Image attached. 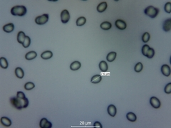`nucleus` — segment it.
Segmentation results:
<instances>
[{"mask_svg": "<svg viewBox=\"0 0 171 128\" xmlns=\"http://www.w3.org/2000/svg\"><path fill=\"white\" fill-rule=\"evenodd\" d=\"M10 102L12 105L17 110H21L23 108H26L29 105V100L26 97L24 98H12L10 99Z\"/></svg>", "mask_w": 171, "mask_h": 128, "instance_id": "f257e3e1", "label": "nucleus"}, {"mask_svg": "<svg viewBox=\"0 0 171 128\" xmlns=\"http://www.w3.org/2000/svg\"><path fill=\"white\" fill-rule=\"evenodd\" d=\"M26 8L24 6H15L11 9V13L14 16L23 17L26 14Z\"/></svg>", "mask_w": 171, "mask_h": 128, "instance_id": "f03ea898", "label": "nucleus"}, {"mask_svg": "<svg viewBox=\"0 0 171 128\" xmlns=\"http://www.w3.org/2000/svg\"><path fill=\"white\" fill-rule=\"evenodd\" d=\"M160 10L157 7H154L153 6H149L148 7H146L144 10V13L145 14L148 16L149 17L154 19L157 17V15L158 14Z\"/></svg>", "mask_w": 171, "mask_h": 128, "instance_id": "7ed1b4c3", "label": "nucleus"}, {"mask_svg": "<svg viewBox=\"0 0 171 128\" xmlns=\"http://www.w3.org/2000/svg\"><path fill=\"white\" fill-rule=\"evenodd\" d=\"M49 20V14H44L41 16L37 17L35 19V22L39 24V25H43L47 23Z\"/></svg>", "mask_w": 171, "mask_h": 128, "instance_id": "20e7f679", "label": "nucleus"}, {"mask_svg": "<svg viewBox=\"0 0 171 128\" xmlns=\"http://www.w3.org/2000/svg\"><path fill=\"white\" fill-rule=\"evenodd\" d=\"M70 19L69 12L66 9L63 10L61 13V20L63 23H66L69 22Z\"/></svg>", "mask_w": 171, "mask_h": 128, "instance_id": "39448f33", "label": "nucleus"}, {"mask_svg": "<svg viewBox=\"0 0 171 128\" xmlns=\"http://www.w3.org/2000/svg\"><path fill=\"white\" fill-rule=\"evenodd\" d=\"M150 103H151V106L155 109H158L161 105L160 101L158 100V98H157L156 97H151V99H150Z\"/></svg>", "mask_w": 171, "mask_h": 128, "instance_id": "423d86ee", "label": "nucleus"}, {"mask_svg": "<svg viewBox=\"0 0 171 128\" xmlns=\"http://www.w3.org/2000/svg\"><path fill=\"white\" fill-rule=\"evenodd\" d=\"M40 127L41 128H51L52 127V124L51 122H50L49 120L46 118H42L41 119L40 123Z\"/></svg>", "mask_w": 171, "mask_h": 128, "instance_id": "0eeeda50", "label": "nucleus"}, {"mask_svg": "<svg viewBox=\"0 0 171 128\" xmlns=\"http://www.w3.org/2000/svg\"><path fill=\"white\" fill-rule=\"evenodd\" d=\"M115 24H116V26L120 30H124L126 28L127 26V24L123 20H120V19H118V20L116 21L115 22Z\"/></svg>", "mask_w": 171, "mask_h": 128, "instance_id": "6e6552de", "label": "nucleus"}, {"mask_svg": "<svg viewBox=\"0 0 171 128\" xmlns=\"http://www.w3.org/2000/svg\"><path fill=\"white\" fill-rule=\"evenodd\" d=\"M161 72L164 76H169L170 75V68L167 64H164L161 67Z\"/></svg>", "mask_w": 171, "mask_h": 128, "instance_id": "1a4fd4ad", "label": "nucleus"}, {"mask_svg": "<svg viewBox=\"0 0 171 128\" xmlns=\"http://www.w3.org/2000/svg\"><path fill=\"white\" fill-rule=\"evenodd\" d=\"M162 27H163V30L166 32L169 31L170 30V29H171V19H166V20L163 22Z\"/></svg>", "mask_w": 171, "mask_h": 128, "instance_id": "9d476101", "label": "nucleus"}, {"mask_svg": "<svg viewBox=\"0 0 171 128\" xmlns=\"http://www.w3.org/2000/svg\"><path fill=\"white\" fill-rule=\"evenodd\" d=\"M108 113L109 114V115L111 117H115L117 113V110H116V106L114 105H110L108 107Z\"/></svg>", "mask_w": 171, "mask_h": 128, "instance_id": "9b49d317", "label": "nucleus"}, {"mask_svg": "<svg viewBox=\"0 0 171 128\" xmlns=\"http://www.w3.org/2000/svg\"><path fill=\"white\" fill-rule=\"evenodd\" d=\"M107 2H101V3H100L97 6V11L99 12V13H103V12H105L106 9H107Z\"/></svg>", "mask_w": 171, "mask_h": 128, "instance_id": "f8f14e48", "label": "nucleus"}, {"mask_svg": "<svg viewBox=\"0 0 171 128\" xmlns=\"http://www.w3.org/2000/svg\"><path fill=\"white\" fill-rule=\"evenodd\" d=\"M1 123L5 126V127H10L12 125V121L11 119L8 118V117H2L1 118Z\"/></svg>", "mask_w": 171, "mask_h": 128, "instance_id": "ddd939ff", "label": "nucleus"}, {"mask_svg": "<svg viewBox=\"0 0 171 128\" xmlns=\"http://www.w3.org/2000/svg\"><path fill=\"white\" fill-rule=\"evenodd\" d=\"M26 37V36L25 35V34L23 31H19L17 34V41L19 44H23Z\"/></svg>", "mask_w": 171, "mask_h": 128, "instance_id": "4468645a", "label": "nucleus"}, {"mask_svg": "<svg viewBox=\"0 0 171 128\" xmlns=\"http://www.w3.org/2000/svg\"><path fill=\"white\" fill-rule=\"evenodd\" d=\"M81 63L79 61H74L70 65V68H71V70H77L81 68Z\"/></svg>", "mask_w": 171, "mask_h": 128, "instance_id": "2eb2a0df", "label": "nucleus"}, {"mask_svg": "<svg viewBox=\"0 0 171 128\" xmlns=\"http://www.w3.org/2000/svg\"><path fill=\"white\" fill-rule=\"evenodd\" d=\"M53 56V53L50 51H44L41 54V58H43L44 60H47V59H49L51 58Z\"/></svg>", "mask_w": 171, "mask_h": 128, "instance_id": "dca6fc26", "label": "nucleus"}, {"mask_svg": "<svg viewBox=\"0 0 171 128\" xmlns=\"http://www.w3.org/2000/svg\"><path fill=\"white\" fill-rule=\"evenodd\" d=\"M15 75L16 76L19 78H23L24 76V73L23 69L21 68L18 67L15 69Z\"/></svg>", "mask_w": 171, "mask_h": 128, "instance_id": "f3484780", "label": "nucleus"}, {"mask_svg": "<svg viewBox=\"0 0 171 128\" xmlns=\"http://www.w3.org/2000/svg\"><path fill=\"white\" fill-rule=\"evenodd\" d=\"M36 56H37L36 52H35V51H29L25 55V58H26V60L30 61V60H33L35 58H36Z\"/></svg>", "mask_w": 171, "mask_h": 128, "instance_id": "a211bd4d", "label": "nucleus"}, {"mask_svg": "<svg viewBox=\"0 0 171 128\" xmlns=\"http://www.w3.org/2000/svg\"><path fill=\"white\" fill-rule=\"evenodd\" d=\"M14 29V26L12 23H8V24H6L5 26H4L3 27V30L6 33H10V32H12Z\"/></svg>", "mask_w": 171, "mask_h": 128, "instance_id": "6ab92c4d", "label": "nucleus"}, {"mask_svg": "<svg viewBox=\"0 0 171 128\" xmlns=\"http://www.w3.org/2000/svg\"><path fill=\"white\" fill-rule=\"evenodd\" d=\"M99 68L102 72H106L108 69V66L107 63L104 61H102L100 62L99 63Z\"/></svg>", "mask_w": 171, "mask_h": 128, "instance_id": "aec40b11", "label": "nucleus"}, {"mask_svg": "<svg viewBox=\"0 0 171 128\" xmlns=\"http://www.w3.org/2000/svg\"><path fill=\"white\" fill-rule=\"evenodd\" d=\"M102 80V76H100V75H95V76H93L91 79V82L92 83H95V84H97V83H99Z\"/></svg>", "mask_w": 171, "mask_h": 128, "instance_id": "412c9836", "label": "nucleus"}, {"mask_svg": "<svg viewBox=\"0 0 171 128\" xmlns=\"http://www.w3.org/2000/svg\"><path fill=\"white\" fill-rule=\"evenodd\" d=\"M0 66L4 69H6V68H8L9 64H8V62L6 61V58H4V57H2V58H0Z\"/></svg>", "mask_w": 171, "mask_h": 128, "instance_id": "4be33fe9", "label": "nucleus"}, {"mask_svg": "<svg viewBox=\"0 0 171 128\" xmlns=\"http://www.w3.org/2000/svg\"><path fill=\"white\" fill-rule=\"evenodd\" d=\"M126 118L131 122H135V121H136L137 117L133 113H128L126 115Z\"/></svg>", "mask_w": 171, "mask_h": 128, "instance_id": "5701e85b", "label": "nucleus"}, {"mask_svg": "<svg viewBox=\"0 0 171 128\" xmlns=\"http://www.w3.org/2000/svg\"><path fill=\"white\" fill-rule=\"evenodd\" d=\"M111 26H112L111 23L108 21H104L101 24V28L103 30H109L111 29Z\"/></svg>", "mask_w": 171, "mask_h": 128, "instance_id": "b1692460", "label": "nucleus"}, {"mask_svg": "<svg viewBox=\"0 0 171 128\" xmlns=\"http://www.w3.org/2000/svg\"><path fill=\"white\" fill-rule=\"evenodd\" d=\"M86 22V19L84 17H79L78 19H77L76 20V25L78 26H81L84 25Z\"/></svg>", "mask_w": 171, "mask_h": 128, "instance_id": "393cba45", "label": "nucleus"}, {"mask_svg": "<svg viewBox=\"0 0 171 128\" xmlns=\"http://www.w3.org/2000/svg\"><path fill=\"white\" fill-rule=\"evenodd\" d=\"M116 58V52H110L107 55L106 59L108 62H112Z\"/></svg>", "mask_w": 171, "mask_h": 128, "instance_id": "a878e982", "label": "nucleus"}, {"mask_svg": "<svg viewBox=\"0 0 171 128\" xmlns=\"http://www.w3.org/2000/svg\"><path fill=\"white\" fill-rule=\"evenodd\" d=\"M34 83H33L32 82H28V83H26V84L24 85V88H25V90H32L33 88H34Z\"/></svg>", "mask_w": 171, "mask_h": 128, "instance_id": "bb28decb", "label": "nucleus"}, {"mask_svg": "<svg viewBox=\"0 0 171 128\" xmlns=\"http://www.w3.org/2000/svg\"><path fill=\"white\" fill-rule=\"evenodd\" d=\"M155 55V51H154L153 49H152V48H150L148 51L146 53V55L145 56L148 58H152Z\"/></svg>", "mask_w": 171, "mask_h": 128, "instance_id": "cd10ccee", "label": "nucleus"}, {"mask_svg": "<svg viewBox=\"0 0 171 128\" xmlns=\"http://www.w3.org/2000/svg\"><path fill=\"white\" fill-rule=\"evenodd\" d=\"M150 38H151V36H150V34H149V33H148V32H145V33L143 34V35L142 36L143 42H144V43L148 42V41L150 40Z\"/></svg>", "mask_w": 171, "mask_h": 128, "instance_id": "c85d7f7f", "label": "nucleus"}, {"mask_svg": "<svg viewBox=\"0 0 171 128\" xmlns=\"http://www.w3.org/2000/svg\"><path fill=\"white\" fill-rule=\"evenodd\" d=\"M143 64L141 63L140 62H139V63H138L135 66L134 70H135V71L137 72V73H139V72H140V71L143 70Z\"/></svg>", "mask_w": 171, "mask_h": 128, "instance_id": "c756f323", "label": "nucleus"}, {"mask_svg": "<svg viewBox=\"0 0 171 128\" xmlns=\"http://www.w3.org/2000/svg\"><path fill=\"white\" fill-rule=\"evenodd\" d=\"M30 44H31V39H30L29 36H26V38H25V40L24 41L23 44H22V45H23V47H24V48H28V47L30 46Z\"/></svg>", "mask_w": 171, "mask_h": 128, "instance_id": "7c9ffc66", "label": "nucleus"}, {"mask_svg": "<svg viewBox=\"0 0 171 128\" xmlns=\"http://www.w3.org/2000/svg\"><path fill=\"white\" fill-rule=\"evenodd\" d=\"M164 9H165V12H167V13H168V14H170V13L171 12V3L170 2H167V3L165 4Z\"/></svg>", "mask_w": 171, "mask_h": 128, "instance_id": "2f4dec72", "label": "nucleus"}, {"mask_svg": "<svg viewBox=\"0 0 171 128\" xmlns=\"http://www.w3.org/2000/svg\"><path fill=\"white\" fill-rule=\"evenodd\" d=\"M165 92L167 93V94H170V93H171V83H169L168 84H167L165 85Z\"/></svg>", "mask_w": 171, "mask_h": 128, "instance_id": "473e14b6", "label": "nucleus"}, {"mask_svg": "<svg viewBox=\"0 0 171 128\" xmlns=\"http://www.w3.org/2000/svg\"><path fill=\"white\" fill-rule=\"evenodd\" d=\"M149 49H150V46H149L148 45H146V44H145V45H144V46H143V48H142L143 55H145H145H146V53H147V51H148Z\"/></svg>", "mask_w": 171, "mask_h": 128, "instance_id": "72a5a7b5", "label": "nucleus"}, {"mask_svg": "<svg viewBox=\"0 0 171 128\" xmlns=\"http://www.w3.org/2000/svg\"><path fill=\"white\" fill-rule=\"evenodd\" d=\"M17 97L19 98H25V95H24V93L23 92H17Z\"/></svg>", "mask_w": 171, "mask_h": 128, "instance_id": "f704fd0d", "label": "nucleus"}, {"mask_svg": "<svg viewBox=\"0 0 171 128\" xmlns=\"http://www.w3.org/2000/svg\"><path fill=\"white\" fill-rule=\"evenodd\" d=\"M93 126L95 127H99V128H102V125L101 124V122H98V121H96V122H94V124H93Z\"/></svg>", "mask_w": 171, "mask_h": 128, "instance_id": "c9c22d12", "label": "nucleus"}]
</instances>
